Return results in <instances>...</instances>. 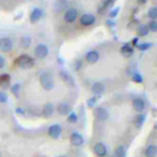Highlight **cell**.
<instances>
[{"mask_svg":"<svg viewBox=\"0 0 157 157\" xmlns=\"http://www.w3.org/2000/svg\"><path fill=\"white\" fill-rule=\"evenodd\" d=\"M94 102H96V98H92V99L87 101V104H88V105H93V104H94Z\"/></svg>","mask_w":157,"mask_h":157,"instance_id":"cell-37","label":"cell"},{"mask_svg":"<svg viewBox=\"0 0 157 157\" xmlns=\"http://www.w3.org/2000/svg\"><path fill=\"white\" fill-rule=\"evenodd\" d=\"M31 43H32V39H31V37H28V36H22V37L20 38V47H21L22 49L29 48Z\"/></svg>","mask_w":157,"mask_h":157,"instance_id":"cell-21","label":"cell"},{"mask_svg":"<svg viewBox=\"0 0 157 157\" xmlns=\"http://www.w3.org/2000/svg\"><path fill=\"white\" fill-rule=\"evenodd\" d=\"M94 115H96V118H97L98 120H101V121H104V120H107V119L109 118L108 110H107L105 108H103V107H97V108L94 109Z\"/></svg>","mask_w":157,"mask_h":157,"instance_id":"cell-7","label":"cell"},{"mask_svg":"<svg viewBox=\"0 0 157 157\" xmlns=\"http://www.w3.org/2000/svg\"><path fill=\"white\" fill-rule=\"evenodd\" d=\"M132 81H134V82H137V83H141V82H142V76H141L140 74L135 72V74L132 75Z\"/></svg>","mask_w":157,"mask_h":157,"instance_id":"cell-30","label":"cell"},{"mask_svg":"<svg viewBox=\"0 0 157 157\" xmlns=\"http://www.w3.org/2000/svg\"><path fill=\"white\" fill-rule=\"evenodd\" d=\"M11 93L15 96V97H18L20 96V92H21V85L20 83H15L11 86Z\"/></svg>","mask_w":157,"mask_h":157,"instance_id":"cell-25","label":"cell"},{"mask_svg":"<svg viewBox=\"0 0 157 157\" xmlns=\"http://www.w3.org/2000/svg\"><path fill=\"white\" fill-rule=\"evenodd\" d=\"M13 64L16 66H18L20 69H29L34 65V59L27 54H22L20 56L16 58V60L13 61Z\"/></svg>","mask_w":157,"mask_h":157,"instance_id":"cell-2","label":"cell"},{"mask_svg":"<svg viewBox=\"0 0 157 157\" xmlns=\"http://www.w3.org/2000/svg\"><path fill=\"white\" fill-rule=\"evenodd\" d=\"M93 151H94V153H96L98 157H104V156H107V147H105V145L102 144V142L94 144Z\"/></svg>","mask_w":157,"mask_h":157,"instance_id":"cell-9","label":"cell"},{"mask_svg":"<svg viewBox=\"0 0 157 157\" xmlns=\"http://www.w3.org/2000/svg\"><path fill=\"white\" fill-rule=\"evenodd\" d=\"M144 120H145V115H144V114H139V115H136V117H135V125H136L137 128L141 126L142 123H144Z\"/></svg>","mask_w":157,"mask_h":157,"instance_id":"cell-27","label":"cell"},{"mask_svg":"<svg viewBox=\"0 0 157 157\" xmlns=\"http://www.w3.org/2000/svg\"><path fill=\"white\" fill-rule=\"evenodd\" d=\"M39 82H40V86L45 90V91H52L55 86V82H54V77L52 75V72L49 71H44L40 74L39 76Z\"/></svg>","mask_w":157,"mask_h":157,"instance_id":"cell-1","label":"cell"},{"mask_svg":"<svg viewBox=\"0 0 157 157\" xmlns=\"http://www.w3.org/2000/svg\"><path fill=\"white\" fill-rule=\"evenodd\" d=\"M70 142H71L72 146L78 147V146H81V145L83 144V137H82V135L78 134V132H72V134L70 135Z\"/></svg>","mask_w":157,"mask_h":157,"instance_id":"cell-11","label":"cell"},{"mask_svg":"<svg viewBox=\"0 0 157 157\" xmlns=\"http://www.w3.org/2000/svg\"><path fill=\"white\" fill-rule=\"evenodd\" d=\"M137 2H140V4H145L146 0H137Z\"/></svg>","mask_w":157,"mask_h":157,"instance_id":"cell-39","label":"cell"},{"mask_svg":"<svg viewBox=\"0 0 157 157\" xmlns=\"http://www.w3.org/2000/svg\"><path fill=\"white\" fill-rule=\"evenodd\" d=\"M94 21H96V18H94V16L91 15V13H83V15L80 17V23H81L82 26H91V25L94 23Z\"/></svg>","mask_w":157,"mask_h":157,"instance_id":"cell-10","label":"cell"},{"mask_svg":"<svg viewBox=\"0 0 157 157\" xmlns=\"http://www.w3.org/2000/svg\"><path fill=\"white\" fill-rule=\"evenodd\" d=\"M0 87L2 90L11 87V76L9 74H1L0 75Z\"/></svg>","mask_w":157,"mask_h":157,"instance_id":"cell-12","label":"cell"},{"mask_svg":"<svg viewBox=\"0 0 157 157\" xmlns=\"http://www.w3.org/2000/svg\"><path fill=\"white\" fill-rule=\"evenodd\" d=\"M132 44H134V45L137 44V38H134V39H132Z\"/></svg>","mask_w":157,"mask_h":157,"instance_id":"cell-38","label":"cell"},{"mask_svg":"<svg viewBox=\"0 0 157 157\" xmlns=\"http://www.w3.org/2000/svg\"><path fill=\"white\" fill-rule=\"evenodd\" d=\"M81 66H82V63H81L80 60L75 63V69H76V70H80V69H81Z\"/></svg>","mask_w":157,"mask_h":157,"instance_id":"cell-35","label":"cell"},{"mask_svg":"<svg viewBox=\"0 0 157 157\" xmlns=\"http://www.w3.org/2000/svg\"><path fill=\"white\" fill-rule=\"evenodd\" d=\"M13 49V42L10 37H1L0 38V50L2 53H10Z\"/></svg>","mask_w":157,"mask_h":157,"instance_id":"cell-4","label":"cell"},{"mask_svg":"<svg viewBox=\"0 0 157 157\" xmlns=\"http://www.w3.org/2000/svg\"><path fill=\"white\" fill-rule=\"evenodd\" d=\"M0 157H2V156H1V153H0Z\"/></svg>","mask_w":157,"mask_h":157,"instance_id":"cell-41","label":"cell"},{"mask_svg":"<svg viewBox=\"0 0 157 157\" xmlns=\"http://www.w3.org/2000/svg\"><path fill=\"white\" fill-rule=\"evenodd\" d=\"M5 65H6V59L2 55H0V69H2Z\"/></svg>","mask_w":157,"mask_h":157,"instance_id":"cell-33","label":"cell"},{"mask_svg":"<svg viewBox=\"0 0 157 157\" xmlns=\"http://www.w3.org/2000/svg\"><path fill=\"white\" fill-rule=\"evenodd\" d=\"M113 2V0H102V6H108V5H110Z\"/></svg>","mask_w":157,"mask_h":157,"instance_id":"cell-34","label":"cell"},{"mask_svg":"<svg viewBox=\"0 0 157 157\" xmlns=\"http://www.w3.org/2000/svg\"><path fill=\"white\" fill-rule=\"evenodd\" d=\"M147 16H148L151 20H156V18H157V7H156V6L150 7V10H148V12H147Z\"/></svg>","mask_w":157,"mask_h":157,"instance_id":"cell-26","label":"cell"},{"mask_svg":"<svg viewBox=\"0 0 157 157\" xmlns=\"http://www.w3.org/2000/svg\"><path fill=\"white\" fill-rule=\"evenodd\" d=\"M85 59H86V61H87L88 64H94V63L98 61V59H99V54H98V52H96V50H91V52L86 53Z\"/></svg>","mask_w":157,"mask_h":157,"instance_id":"cell-13","label":"cell"},{"mask_svg":"<svg viewBox=\"0 0 157 157\" xmlns=\"http://www.w3.org/2000/svg\"><path fill=\"white\" fill-rule=\"evenodd\" d=\"M59 157H66V156H59Z\"/></svg>","mask_w":157,"mask_h":157,"instance_id":"cell-40","label":"cell"},{"mask_svg":"<svg viewBox=\"0 0 157 157\" xmlns=\"http://www.w3.org/2000/svg\"><path fill=\"white\" fill-rule=\"evenodd\" d=\"M146 157H156L157 156V146L156 145H148L145 150Z\"/></svg>","mask_w":157,"mask_h":157,"instance_id":"cell-20","label":"cell"},{"mask_svg":"<svg viewBox=\"0 0 157 157\" xmlns=\"http://www.w3.org/2000/svg\"><path fill=\"white\" fill-rule=\"evenodd\" d=\"M59 75H60L61 80H63L65 83H67V85H70V86H72V85H74V78H72V76H71L67 71L61 70V71L59 72Z\"/></svg>","mask_w":157,"mask_h":157,"instance_id":"cell-19","label":"cell"},{"mask_svg":"<svg viewBox=\"0 0 157 157\" xmlns=\"http://www.w3.org/2000/svg\"><path fill=\"white\" fill-rule=\"evenodd\" d=\"M118 11H119V9H114V10H113V11L109 13V15H110V17H114V16L118 13Z\"/></svg>","mask_w":157,"mask_h":157,"instance_id":"cell-36","label":"cell"},{"mask_svg":"<svg viewBox=\"0 0 157 157\" xmlns=\"http://www.w3.org/2000/svg\"><path fill=\"white\" fill-rule=\"evenodd\" d=\"M120 53H121L124 56H131L132 53H134V49H132L131 45H129V44H124V45L120 48Z\"/></svg>","mask_w":157,"mask_h":157,"instance_id":"cell-22","label":"cell"},{"mask_svg":"<svg viewBox=\"0 0 157 157\" xmlns=\"http://www.w3.org/2000/svg\"><path fill=\"white\" fill-rule=\"evenodd\" d=\"M104 91H105V86H104L102 82H94V83L92 85V92H93V94L99 96V94H102Z\"/></svg>","mask_w":157,"mask_h":157,"instance_id":"cell-18","label":"cell"},{"mask_svg":"<svg viewBox=\"0 0 157 157\" xmlns=\"http://www.w3.org/2000/svg\"><path fill=\"white\" fill-rule=\"evenodd\" d=\"M150 45H151V44H148V43H144V44H137V48H139L140 50H146Z\"/></svg>","mask_w":157,"mask_h":157,"instance_id":"cell-32","label":"cell"},{"mask_svg":"<svg viewBox=\"0 0 157 157\" xmlns=\"http://www.w3.org/2000/svg\"><path fill=\"white\" fill-rule=\"evenodd\" d=\"M148 32H150V31H148V28H147V25H140V26L137 27V36H140V37L147 36Z\"/></svg>","mask_w":157,"mask_h":157,"instance_id":"cell-24","label":"cell"},{"mask_svg":"<svg viewBox=\"0 0 157 157\" xmlns=\"http://www.w3.org/2000/svg\"><path fill=\"white\" fill-rule=\"evenodd\" d=\"M131 104H132V108L136 112H142L145 109V102H144L142 98H134Z\"/></svg>","mask_w":157,"mask_h":157,"instance_id":"cell-17","label":"cell"},{"mask_svg":"<svg viewBox=\"0 0 157 157\" xmlns=\"http://www.w3.org/2000/svg\"><path fill=\"white\" fill-rule=\"evenodd\" d=\"M53 113H54V104L53 103H47V104L43 105V108H42V115L44 118L52 117Z\"/></svg>","mask_w":157,"mask_h":157,"instance_id":"cell-16","label":"cell"},{"mask_svg":"<svg viewBox=\"0 0 157 157\" xmlns=\"http://www.w3.org/2000/svg\"><path fill=\"white\" fill-rule=\"evenodd\" d=\"M147 28H148V31H152V32H157V21H156V20H152V21H150V23H148Z\"/></svg>","mask_w":157,"mask_h":157,"instance_id":"cell-29","label":"cell"},{"mask_svg":"<svg viewBox=\"0 0 157 157\" xmlns=\"http://www.w3.org/2000/svg\"><path fill=\"white\" fill-rule=\"evenodd\" d=\"M42 16H43V10L40 7H34L29 13V21L32 23H36L42 18Z\"/></svg>","mask_w":157,"mask_h":157,"instance_id":"cell-8","label":"cell"},{"mask_svg":"<svg viewBox=\"0 0 157 157\" xmlns=\"http://www.w3.org/2000/svg\"><path fill=\"white\" fill-rule=\"evenodd\" d=\"M76 121H77V115H76V113H74V112L69 113V114H67V123L74 124V123H76Z\"/></svg>","mask_w":157,"mask_h":157,"instance_id":"cell-28","label":"cell"},{"mask_svg":"<svg viewBox=\"0 0 157 157\" xmlns=\"http://www.w3.org/2000/svg\"><path fill=\"white\" fill-rule=\"evenodd\" d=\"M70 104L69 103H66V102H61V103H59L58 104V107H56V110H58V113L60 114V115H67L69 113H70Z\"/></svg>","mask_w":157,"mask_h":157,"instance_id":"cell-15","label":"cell"},{"mask_svg":"<svg viewBox=\"0 0 157 157\" xmlns=\"http://www.w3.org/2000/svg\"><path fill=\"white\" fill-rule=\"evenodd\" d=\"M6 102H7V94L0 91V103H6Z\"/></svg>","mask_w":157,"mask_h":157,"instance_id":"cell-31","label":"cell"},{"mask_svg":"<svg viewBox=\"0 0 157 157\" xmlns=\"http://www.w3.org/2000/svg\"><path fill=\"white\" fill-rule=\"evenodd\" d=\"M61 125L60 124H53L49 126L48 129V135L52 137V139H58L60 135H61Z\"/></svg>","mask_w":157,"mask_h":157,"instance_id":"cell-6","label":"cell"},{"mask_svg":"<svg viewBox=\"0 0 157 157\" xmlns=\"http://www.w3.org/2000/svg\"><path fill=\"white\" fill-rule=\"evenodd\" d=\"M66 9H67V1L66 0H56L53 5V10L56 13H59L63 10H66Z\"/></svg>","mask_w":157,"mask_h":157,"instance_id":"cell-14","label":"cell"},{"mask_svg":"<svg viewBox=\"0 0 157 157\" xmlns=\"http://www.w3.org/2000/svg\"><path fill=\"white\" fill-rule=\"evenodd\" d=\"M76 18H77V10L74 9V7L66 9V11H65V13H64V20H65V22L72 23Z\"/></svg>","mask_w":157,"mask_h":157,"instance_id":"cell-5","label":"cell"},{"mask_svg":"<svg viewBox=\"0 0 157 157\" xmlns=\"http://www.w3.org/2000/svg\"><path fill=\"white\" fill-rule=\"evenodd\" d=\"M33 54H34V56H36L37 59H44V58L48 56V54H49V49H48V47H47L45 44L40 43V44H37V45L34 47V49H33Z\"/></svg>","mask_w":157,"mask_h":157,"instance_id":"cell-3","label":"cell"},{"mask_svg":"<svg viewBox=\"0 0 157 157\" xmlns=\"http://www.w3.org/2000/svg\"><path fill=\"white\" fill-rule=\"evenodd\" d=\"M114 153H115L114 157H125V156H126V148H125V146L119 145V146L115 148Z\"/></svg>","mask_w":157,"mask_h":157,"instance_id":"cell-23","label":"cell"}]
</instances>
